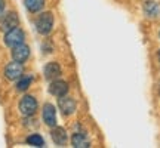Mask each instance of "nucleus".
I'll use <instances>...</instances> for the list:
<instances>
[{
  "instance_id": "14",
  "label": "nucleus",
  "mask_w": 160,
  "mask_h": 148,
  "mask_svg": "<svg viewBox=\"0 0 160 148\" xmlns=\"http://www.w3.org/2000/svg\"><path fill=\"white\" fill-rule=\"evenodd\" d=\"M46 0H24V5H25V9L31 13H37L40 12L43 7H45Z\"/></svg>"
},
{
  "instance_id": "11",
  "label": "nucleus",
  "mask_w": 160,
  "mask_h": 148,
  "mask_svg": "<svg viewBox=\"0 0 160 148\" xmlns=\"http://www.w3.org/2000/svg\"><path fill=\"white\" fill-rule=\"evenodd\" d=\"M61 65L55 61H52V62H48L45 65V68H43V74H45V79L52 81V80L58 79L59 76H61Z\"/></svg>"
},
{
  "instance_id": "10",
  "label": "nucleus",
  "mask_w": 160,
  "mask_h": 148,
  "mask_svg": "<svg viewBox=\"0 0 160 148\" xmlns=\"http://www.w3.org/2000/svg\"><path fill=\"white\" fill-rule=\"evenodd\" d=\"M51 136L52 141L57 144L58 147H64L67 141H68V135H67V131L64 127H59V126H53L51 131Z\"/></svg>"
},
{
  "instance_id": "1",
  "label": "nucleus",
  "mask_w": 160,
  "mask_h": 148,
  "mask_svg": "<svg viewBox=\"0 0 160 148\" xmlns=\"http://www.w3.org/2000/svg\"><path fill=\"white\" fill-rule=\"evenodd\" d=\"M53 13L52 12H42L39 17L36 18L34 27L37 33L42 36H48L53 28Z\"/></svg>"
},
{
  "instance_id": "4",
  "label": "nucleus",
  "mask_w": 160,
  "mask_h": 148,
  "mask_svg": "<svg viewBox=\"0 0 160 148\" xmlns=\"http://www.w3.org/2000/svg\"><path fill=\"white\" fill-rule=\"evenodd\" d=\"M19 25V17L17 12H6L0 15V31L8 33L9 30Z\"/></svg>"
},
{
  "instance_id": "18",
  "label": "nucleus",
  "mask_w": 160,
  "mask_h": 148,
  "mask_svg": "<svg viewBox=\"0 0 160 148\" xmlns=\"http://www.w3.org/2000/svg\"><path fill=\"white\" fill-rule=\"evenodd\" d=\"M157 57H159V61H160V51H159V55H157Z\"/></svg>"
},
{
  "instance_id": "3",
  "label": "nucleus",
  "mask_w": 160,
  "mask_h": 148,
  "mask_svg": "<svg viewBox=\"0 0 160 148\" xmlns=\"http://www.w3.org/2000/svg\"><path fill=\"white\" fill-rule=\"evenodd\" d=\"M37 108H39V104H37V99H36L33 95H25V96H22V99L19 101V111H21V114L25 116V117L34 116Z\"/></svg>"
},
{
  "instance_id": "16",
  "label": "nucleus",
  "mask_w": 160,
  "mask_h": 148,
  "mask_svg": "<svg viewBox=\"0 0 160 148\" xmlns=\"http://www.w3.org/2000/svg\"><path fill=\"white\" fill-rule=\"evenodd\" d=\"M25 142L28 144V145H31V147H45V139H43V136L39 135V133H31V135H28L27 139H25Z\"/></svg>"
},
{
  "instance_id": "6",
  "label": "nucleus",
  "mask_w": 160,
  "mask_h": 148,
  "mask_svg": "<svg viewBox=\"0 0 160 148\" xmlns=\"http://www.w3.org/2000/svg\"><path fill=\"white\" fill-rule=\"evenodd\" d=\"M76 107H77V105H76V101L71 96H68V95H64V96L58 98V108L61 110L62 116H65V117L74 114Z\"/></svg>"
},
{
  "instance_id": "15",
  "label": "nucleus",
  "mask_w": 160,
  "mask_h": 148,
  "mask_svg": "<svg viewBox=\"0 0 160 148\" xmlns=\"http://www.w3.org/2000/svg\"><path fill=\"white\" fill-rule=\"evenodd\" d=\"M31 83H33V76H24L22 74L17 80V91H19V92L27 91L30 86H31Z\"/></svg>"
},
{
  "instance_id": "2",
  "label": "nucleus",
  "mask_w": 160,
  "mask_h": 148,
  "mask_svg": "<svg viewBox=\"0 0 160 148\" xmlns=\"http://www.w3.org/2000/svg\"><path fill=\"white\" fill-rule=\"evenodd\" d=\"M24 42H25V33H24L22 28H19V25L5 33V45L11 49L15 46L22 45Z\"/></svg>"
},
{
  "instance_id": "17",
  "label": "nucleus",
  "mask_w": 160,
  "mask_h": 148,
  "mask_svg": "<svg viewBox=\"0 0 160 148\" xmlns=\"http://www.w3.org/2000/svg\"><path fill=\"white\" fill-rule=\"evenodd\" d=\"M5 7H6V2L5 0H0V15L5 12Z\"/></svg>"
},
{
  "instance_id": "12",
  "label": "nucleus",
  "mask_w": 160,
  "mask_h": 148,
  "mask_svg": "<svg viewBox=\"0 0 160 148\" xmlns=\"http://www.w3.org/2000/svg\"><path fill=\"white\" fill-rule=\"evenodd\" d=\"M71 145L74 148H88L91 147V142L85 132H74L71 136Z\"/></svg>"
},
{
  "instance_id": "5",
  "label": "nucleus",
  "mask_w": 160,
  "mask_h": 148,
  "mask_svg": "<svg viewBox=\"0 0 160 148\" xmlns=\"http://www.w3.org/2000/svg\"><path fill=\"white\" fill-rule=\"evenodd\" d=\"M3 74H5V77L8 80L15 81V80H18L24 74L22 64H21V62H17V61H12V62H9L5 67V70H3Z\"/></svg>"
},
{
  "instance_id": "13",
  "label": "nucleus",
  "mask_w": 160,
  "mask_h": 148,
  "mask_svg": "<svg viewBox=\"0 0 160 148\" xmlns=\"http://www.w3.org/2000/svg\"><path fill=\"white\" fill-rule=\"evenodd\" d=\"M144 13L148 18H159L160 17V5L157 2H147L144 5Z\"/></svg>"
},
{
  "instance_id": "7",
  "label": "nucleus",
  "mask_w": 160,
  "mask_h": 148,
  "mask_svg": "<svg viewBox=\"0 0 160 148\" xmlns=\"http://www.w3.org/2000/svg\"><path fill=\"white\" fill-rule=\"evenodd\" d=\"M42 119L45 121V125L49 126V127L57 126V108H55V105H52L49 102L45 104L43 110H42Z\"/></svg>"
},
{
  "instance_id": "8",
  "label": "nucleus",
  "mask_w": 160,
  "mask_h": 148,
  "mask_svg": "<svg viewBox=\"0 0 160 148\" xmlns=\"http://www.w3.org/2000/svg\"><path fill=\"white\" fill-rule=\"evenodd\" d=\"M49 93L57 98L67 95V93H68V83L64 81V80H59V79L52 80L51 85H49Z\"/></svg>"
},
{
  "instance_id": "9",
  "label": "nucleus",
  "mask_w": 160,
  "mask_h": 148,
  "mask_svg": "<svg viewBox=\"0 0 160 148\" xmlns=\"http://www.w3.org/2000/svg\"><path fill=\"white\" fill-rule=\"evenodd\" d=\"M28 58H30V47L25 45V43L12 47V59H13V61L24 64Z\"/></svg>"
},
{
  "instance_id": "19",
  "label": "nucleus",
  "mask_w": 160,
  "mask_h": 148,
  "mask_svg": "<svg viewBox=\"0 0 160 148\" xmlns=\"http://www.w3.org/2000/svg\"><path fill=\"white\" fill-rule=\"evenodd\" d=\"M159 37H160V33H159Z\"/></svg>"
}]
</instances>
